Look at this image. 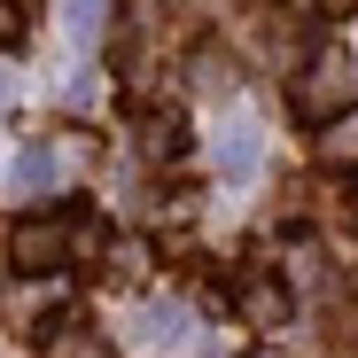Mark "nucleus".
Wrapping results in <instances>:
<instances>
[{"label":"nucleus","instance_id":"obj_1","mask_svg":"<svg viewBox=\"0 0 358 358\" xmlns=\"http://www.w3.org/2000/svg\"><path fill=\"white\" fill-rule=\"evenodd\" d=\"M350 94H358V63H350L343 47H327L320 63H312V78L296 86V117H312V125H320V117H335Z\"/></svg>","mask_w":358,"mask_h":358},{"label":"nucleus","instance_id":"obj_4","mask_svg":"<svg viewBox=\"0 0 358 358\" xmlns=\"http://www.w3.org/2000/svg\"><path fill=\"white\" fill-rule=\"evenodd\" d=\"M31 187H55V156L47 148H24L16 156V195H31Z\"/></svg>","mask_w":358,"mask_h":358},{"label":"nucleus","instance_id":"obj_3","mask_svg":"<svg viewBox=\"0 0 358 358\" xmlns=\"http://www.w3.org/2000/svg\"><path fill=\"white\" fill-rule=\"evenodd\" d=\"M101 16H109V0H63V31H71V47H78V55L101 39Z\"/></svg>","mask_w":358,"mask_h":358},{"label":"nucleus","instance_id":"obj_5","mask_svg":"<svg viewBox=\"0 0 358 358\" xmlns=\"http://www.w3.org/2000/svg\"><path fill=\"white\" fill-rule=\"evenodd\" d=\"M47 257H55V226H24V234H16V265H31V273H39Z\"/></svg>","mask_w":358,"mask_h":358},{"label":"nucleus","instance_id":"obj_6","mask_svg":"<svg viewBox=\"0 0 358 358\" xmlns=\"http://www.w3.org/2000/svg\"><path fill=\"white\" fill-rule=\"evenodd\" d=\"M0 47H16V24H8V8H0Z\"/></svg>","mask_w":358,"mask_h":358},{"label":"nucleus","instance_id":"obj_2","mask_svg":"<svg viewBox=\"0 0 358 358\" xmlns=\"http://www.w3.org/2000/svg\"><path fill=\"white\" fill-rule=\"evenodd\" d=\"M218 164H226L234 179H250V171H257V125H250V117L218 125Z\"/></svg>","mask_w":358,"mask_h":358}]
</instances>
